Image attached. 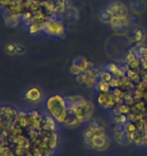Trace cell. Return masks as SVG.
Here are the masks:
<instances>
[{
    "label": "cell",
    "instance_id": "obj_7",
    "mask_svg": "<svg viewBox=\"0 0 147 156\" xmlns=\"http://www.w3.org/2000/svg\"><path fill=\"white\" fill-rule=\"evenodd\" d=\"M97 102L106 110H113L118 105L112 90L109 92H99L97 95Z\"/></svg>",
    "mask_w": 147,
    "mask_h": 156
},
{
    "label": "cell",
    "instance_id": "obj_15",
    "mask_svg": "<svg viewBox=\"0 0 147 156\" xmlns=\"http://www.w3.org/2000/svg\"><path fill=\"white\" fill-rule=\"evenodd\" d=\"M128 138H129L131 143H134L136 145H144L145 140H144V132L137 130L135 132L128 134Z\"/></svg>",
    "mask_w": 147,
    "mask_h": 156
},
{
    "label": "cell",
    "instance_id": "obj_30",
    "mask_svg": "<svg viewBox=\"0 0 147 156\" xmlns=\"http://www.w3.org/2000/svg\"><path fill=\"white\" fill-rule=\"evenodd\" d=\"M128 122V115H114V123L115 125L124 126Z\"/></svg>",
    "mask_w": 147,
    "mask_h": 156
},
{
    "label": "cell",
    "instance_id": "obj_46",
    "mask_svg": "<svg viewBox=\"0 0 147 156\" xmlns=\"http://www.w3.org/2000/svg\"><path fill=\"white\" fill-rule=\"evenodd\" d=\"M142 101L145 102V104L147 105V90H145L144 92H143V94H142Z\"/></svg>",
    "mask_w": 147,
    "mask_h": 156
},
{
    "label": "cell",
    "instance_id": "obj_23",
    "mask_svg": "<svg viewBox=\"0 0 147 156\" xmlns=\"http://www.w3.org/2000/svg\"><path fill=\"white\" fill-rule=\"evenodd\" d=\"M95 88L98 92H109V91H111V89H112L109 82H105V81L100 80V79H98V81H97Z\"/></svg>",
    "mask_w": 147,
    "mask_h": 156
},
{
    "label": "cell",
    "instance_id": "obj_3",
    "mask_svg": "<svg viewBox=\"0 0 147 156\" xmlns=\"http://www.w3.org/2000/svg\"><path fill=\"white\" fill-rule=\"evenodd\" d=\"M84 142L89 149H93V150L100 152L105 151L110 146V138L107 135L106 131L94 134L89 140H85Z\"/></svg>",
    "mask_w": 147,
    "mask_h": 156
},
{
    "label": "cell",
    "instance_id": "obj_9",
    "mask_svg": "<svg viewBox=\"0 0 147 156\" xmlns=\"http://www.w3.org/2000/svg\"><path fill=\"white\" fill-rule=\"evenodd\" d=\"M24 11H25V8H24L23 0H13L11 4L7 8H5L6 14L13 15V16L21 17V15L24 13Z\"/></svg>",
    "mask_w": 147,
    "mask_h": 156
},
{
    "label": "cell",
    "instance_id": "obj_32",
    "mask_svg": "<svg viewBox=\"0 0 147 156\" xmlns=\"http://www.w3.org/2000/svg\"><path fill=\"white\" fill-rule=\"evenodd\" d=\"M43 24L45 23H32L28 26V30L30 34H36L43 30Z\"/></svg>",
    "mask_w": 147,
    "mask_h": 156
},
{
    "label": "cell",
    "instance_id": "obj_10",
    "mask_svg": "<svg viewBox=\"0 0 147 156\" xmlns=\"http://www.w3.org/2000/svg\"><path fill=\"white\" fill-rule=\"evenodd\" d=\"M113 16H129V10L127 6L122 2H113L106 7Z\"/></svg>",
    "mask_w": 147,
    "mask_h": 156
},
{
    "label": "cell",
    "instance_id": "obj_19",
    "mask_svg": "<svg viewBox=\"0 0 147 156\" xmlns=\"http://www.w3.org/2000/svg\"><path fill=\"white\" fill-rule=\"evenodd\" d=\"M55 121L51 115H45L43 118V123L42 129L49 130V131H55L57 130V125H55Z\"/></svg>",
    "mask_w": 147,
    "mask_h": 156
},
{
    "label": "cell",
    "instance_id": "obj_20",
    "mask_svg": "<svg viewBox=\"0 0 147 156\" xmlns=\"http://www.w3.org/2000/svg\"><path fill=\"white\" fill-rule=\"evenodd\" d=\"M14 123L18 125V126L24 128V129H27V128H28V122H27V113L26 112H23V111L18 112Z\"/></svg>",
    "mask_w": 147,
    "mask_h": 156
},
{
    "label": "cell",
    "instance_id": "obj_21",
    "mask_svg": "<svg viewBox=\"0 0 147 156\" xmlns=\"http://www.w3.org/2000/svg\"><path fill=\"white\" fill-rule=\"evenodd\" d=\"M130 112H131L130 105L125 104V102H120V104H118L113 108L114 115H129Z\"/></svg>",
    "mask_w": 147,
    "mask_h": 156
},
{
    "label": "cell",
    "instance_id": "obj_36",
    "mask_svg": "<svg viewBox=\"0 0 147 156\" xmlns=\"http://www.w3.org/2000/svg\"><path fill=\"white\" fill-rule=\"evenodd\" d=\"M5 51L8 53L9 55H14L16 52V44L9 43L5 46Z\"/></svg>",
    "mask_w": 147,
    "mask_h": 156
},
{
    "label": "cell",
    "instance_id": "obj_49",
    "mask_svg": "<svg viewBox=\"0 0 147 156\" xmlns=\"http://www.w3.org/2000/svg\"><path fill=\"white\" fill-rule=\"evenodd\" d=\"M0 117H1V107H0Z\"/></svg>",
    "mask_w": 147,
    "mask_h": 156
},
{
    "label": "cell",
    "instance_id": "obj_42",
    "mask_svg": "<svg viewBox=\"0 0 147 156\" xmlns=\"http://www.w3.org/2000/svg\"><path fill=\"white\" fill-rule=\"evenodd\" d=\"M12 1H13V0H0V6L4 8H7L12 3Z\"/></svg>",
    "mask_w": 147,
    "mask_h": 156
},
{
    "label": "cell",
    "instance_id": "obj_39",
    "mask_svg": "<svg viewBox=\"0 0 147 156\" xmlns=\"http://www.w3.org/2000/svg\"><path fill=\"white\" fill-rule=\"evenodd\" d=\"M70 72H71L72 74H73V75L78 76V75H80V74H82V73H83V71L81 70L80 68L77 66V65L72 64V66L70 67Z\"/></svg>",
    "mask_w": 147,
    "mask_h": 156
},
{
    "label": "cell",
    "instance_id": "obj_5",
    "mask_svg": "<svg viewBox=\"0 0 147 156\" xmlns=\"http://www.w3.org/2000/svg\"><path fill=\"white\" fill-rule=\"evenodd\" d=\"M18 111L12 105H5L1 107V117H0V126L2 130L7 129L15 122Z\"/></svg>",
    "mask_w": 147,
    "mask_h": 156
},
{
    "label": "cell",
    "instance_id": "obj_6",
    "mask_svg": "<svg viewBox=\"0 0 147 156\" xmlns=\"http://www.w3.org/2000/svg\"><path fill=\"white\" fill-rule=\"evenodd\" d=\"M130 23L129 16H113L109 24L115 33L123 35L129 29Z\"/></svg>",
    "mask_w": 147,
    "mask_h": 156
},
{
    "label": "cell",
    "instance_id": "obj_2",
    "mask_svg": "<svg viewBox=\"0 0 147 156\" xmlns=\"http://www.w3.org/2000/svg\"><path fill=\"white\" fill-rule=\"evenodd\" d=\"M46 110L49 115L55 119L58 123L64 125L68 116V108L65 105V98L61 94L51 95L45 104Z\"/></svg>",
    "mask_w": 147,
    "mask_h": 156
},
{
    "label": "cell",
    "instance_id": "obj_28",
    "mask_svg": "<svg viewBox=\"0 0 147 156\" xmlns=\"http://www.w3.org/2000/svg\"><path fill=\"white\" fill-rule=\"evenodd\" d=\"M55 6H57V14L64 13L68 8L67 0H55Z\"/></svg>",
    "mask_w": 147,
    "mask_h": 156
},
{
    "label": "cell",
    "instance_id": "obj_50",
    "mask_svg": "<svg viewBox=\"0 0 147 156\" xmlns=\"http://www.w3.org/2000/svg\"><path fill=\"white\" fill-rule=\"evenodd\" d=\"M146 127H147V118H146Z\"/></svg>",
    "mask_w": 147,
    "mask_h": 156
},
{
    "label": "cell",
    "instance_id": "obj_51",
    "mask_svg": "<svg viewBox=\"0 0 147 156\" xmlns=\"http://www.w3.org/2000/svg\"><path fill=\"white\" fill-rule=\"evenodd\" d=\"M0 156H4V155H3V154H0Z\"/></svg>",
    "mask_w": 147,
    "mask_h": 156
},
{
    "label": "cell",
    "instance_id": "obj_1",
    "mask_svg": "<svg viewBox=\"0 0 147 156\" xmlns=\"http://www.w3.org/2000/svg\"><path fill=\"white\" fill-rule=\"evenodd\" d=\"M65 105L68 111H72L79 119L81 123L89 121L92 118L94 112V105L87 101L83 96L73 95L65 98Z\"/></svg>",
    "mask_w": 147,
    "mask_h": 156
},
{
    "label": "cell",
    "instance_id": "obj_14",
    "mask_svg": "<svg viewBox=\"0 0 147 156\" xmlns=\"http://www.w3.org/2000/svg\"><path fill=\"white\" fill-rule=\"evenodd\" d=\"M73 64L77 65V66L79 67L80 69L83 71V72L90 71V70H92L94 67H95V65L93 64V62L87 60V59L84 58V57H78V58H76L73 61Z\"/></svg>",
    "mask_w": 147,
    "mask_h": 156
},
{
    "label": "cell",
    "instance_id": "obj_29",
    "mask_svg": "<svg viewBox=\"0 0 147 156\" xmlns=\"http://www.w3.org/2000/svg\"><path fill=\"white\" fill-rule=\"evenodd\" d=\"M126 67L128 68V69H130V70L140 71V70H141V62H140V59L139 58L134 59L132 62L126 64Z\"/></svg>",
    "mask_w": 147,
    "mask_h": 156
},
{
    "label": "cell",
    "instance_id": "obj_43",
    "mask_svg": "<svg viewBox=\"0 0 147 156\" xmlns=\"http://www.w3.org/2000/svg\"><path fill=\"white\" fill-rule=\"evenodd\" d=\"M24 47L22 45H20V44H16V52H15V54H18V55H21L24 53Z\"/></svg>",
    "mask_w": 147,
    "mask_h": 156
},
{
    "label": "cell",
    "instance_id": "obj_8",
    "mask_svg": "<svg viewBox=\"0 0 147 156\" xmlns=\"http://www.w3.org/2000/svg\"><path fill=\"white\" fill-rule=\"evenodd\" d=\"M11 145L12 148L21 147V148H25L27 150H31V147H32V143H31L27 134H23V135H18V136L11 135Z\"/></svg>",
    "mask_w": 147,
    "mask_h": 156
},
{
    "label": "cell",
    "instance_id": "obj_34",
    "mask_svg": "<svg viewBox=\"0 0 147 156\" xmlns=\"http://www.w3.org/2000/svg\"><path fill=\"white\" fill-rule=\"evenodd\" d=\"M124 130H125V132H126L127 135H128V134H131V133L137 131V127H136V125L134 123L128 121L127 123L124 125Z\"/></svg>",
    "mask_w": 147,
    "mask_h": 156
},
{
    "label": "cell",
    "instance_id": "obj_47",
    "mask_svg": "<svg viewBox=\"0 0 147 156\" xmlns=\"http://www.w3.org/2000/svg\"><path fill=\"white\" fill-rule=\"evenodd\" d=\"M144 140H145V144H147V130L144 132Z\"/></svg>",
    "mask_w": 147,
    "mask_h": 156
},
{
    "label": "cell",
    "instance_id": "obj_45",
    "mask_svg": "<svg viewBox=\"0 0 147 156\" xmlns=\"http://www.w3.org/2000/svg\"><path fill=\"white\" fill-rule=\"evenodd\" d=\"M141 62V69L147 70V58H139Z\"/></svg>",
    "mask_w": 147,
    "mask_h": 156
},
{
    "label": "cell",
    "instance_id": "obj_12",
    "mask_svg": "<svg viewBox=\"0 0 147 156\" xmlns=\"http://www.w3.org/2000/svg\"><path fill=\"white\" fill-rule=\"evenodd\" d=\"M105 69L109 71L114 77L117 78H121L126 75V66H121V65L115 63H110L106 66Z\"/></svg>",
    "mask_w": 147,
    "mask_h": 156
},
{
    "label": "cell",
    "instance_id": "obj_26",
    "mask_svg": "<svg viewBox=\"0 0 147 156\" xmlns=\"http://www.w3.org/2000/svg\"><path fill=\"white\" fill-rule=\"evenodd\" d=\"M112 93L114 94V98H115V99H116L117 104H120V102L124 101V98H125V94H126V92H125L123 89H121L120 87L112 89Z\"/></svg>",
    "mask_w": 147,
    "mask_h": 156
},
{
    "label": "cell",
    "instance_id": "obj_27",
    "mask_svg": "<svg viewBox=\"0 0 147 156\" xmlns=\"http://www.w3.org/2000/svg\"><path fill=\"white\" fill-rule=\"evenodd\" d=\"M112 17H113V15L111 14V12L109 11L107 8H105L104 10H102L99 14V20L104 23H110Z\"/></svg>",
    "mask_w": 147,
    "mask_h": 156
},
{
    "label": "cell",
    "instance_id": "obj_41",
    "mask_svg": "<svg viewBox=\"0 0 147 156\" xmlns=\"http://www.w3.org/2000/svg\"><path fill=\"white\" fill-rule=\"evenodd\" d=\"M136 58H138L137 56L134 54L133 52H131V51H129L127 53V55H126V57H125V60H126V64H128V63H130V62H132L134 59H136Z\"/></svg>",
    "mask_w": 147,
    "mask_h": 156
},
{
    "label": "cell",
    "instance_id": "obj_37",
    "mask_svg": "<svg viewBox=\"0 0 147 156\" xmlns=\"http://www.w3.org/2000/svg\"><path fill=\"white\" fill-rule=\"evenodd\" d=\"M31 153H32V156H45L42 149L34 145H32V147H31Z\"/></svg>",
    "mask_w": 147,
    "mask_h": 156
},
{
    "label": "cell",
    "instance_id": "obj_40",
    "mask_svg": "<svg viewBox=\"0 0 147 156\" xmlns=\"http://www.w3.org/2000/svg\"><path fill=\"white\" fill-rule=\"evenodd\" d=\"M109 84H110V87H111L112 89L118 88V87H120V78L113 77L111 79L110 82H109Z\"/></svg>",
    "mask_w": 147,
    "mask_h": 156
},
{
    "label": "cell",
    "instance_id": "obj_13",
    "mask_svg": "<svg viewBox=\"0 0 147 156\" xmlns=\"http://www.w3.org/2000/svg\"><path fill=\"white\" fill-rule=\"evenodd\" d=\"M26 101H28L30 102H37L39 101L42 98V90L37 87H30V88L25 92L24 95Z\"/></svg>",
    "mask_w": 147,
    "mask_h": 156
},
{
    "label": "cell",
    "instance_id": "obj_4",
    "mask_svg": "<svg viewBox=\"0 0 147 156\" xmlns=\"http://www.w3.org/2000/svg\"><path fill=\"white\" fill-rule=\"evenodd\" d=\"M43 32L52 37H62L65 35V24L55 16L48 18L43 24Z\"/></svg>",
    "mask_w": 147,
    "mask_h": 156
},
{
    "label": "cell",
    "instance_id": "obj_44",
    "mask_svg": "<svg viewBox=\"0 0 147 156\" xmlns=\"http://www.w3.org/2000/svg\"><path fill=\"white\" fill-rule=\"evenodd\" d=\"M90 72H91V74H92L93 76H95V77H97V78H98V76H99L100 72H101V70H100L99 68H96V67H94L92 70H90Z\"/></svg>",
    "mask_w": 147,
    "mask_h": 156
},
{
    "label": "cell",
    "instance_id": "obj_31",
    "mask_svg": "<svg viewBox=\"0 0 147 156\" xmlns=\"http://www.w3.org/2000/svg\"><path fill=\"white\" fill-rule=\"evenodd\" d=\"M97 81H98V78L95 77V76H93L92 74H91L90 71H88V77H87L85 85L88 87V88H93V87L96 86Z\"/></svg>",
    "mask_w": 147,
    "mask_h": 156
},
{
    "label": "cell",
    "instance_id": "obj_25",
    "mask_svg": "<svg viewBox=\"0 0 147 156\" xmlns=\"http://www.w3.org/2000/svg\"><path fill=\"white\" fill-rule=\"evenodd\" d=\"M145 38V35H144V32L141 30V29H137L135 32L133 34V42L137 44V46H141V43L144 41Z\"/></svg>",
    "mask_w": 147,
    "mask_h": 156
},
{
    "label": "cell",
    "instance_id": "obj_17",
    "mask_svg": "<svg viewBox=\"0 0 147 156\" xmlns=\"http://www.w3.org/2000/svg\"><path fill=\"white\" fill-rule=\"evenodd\" d=\"M42 140L48 145V147L54 151L55 149L57 148L58 143V135L57 131H52L48 136H46L45 138Z\"/></svg>",
    "mask_w": 147,
    "mask_h": 156
},
{
    "label": "cell",
    "instance_id": "obj_16",
    "mask_svg": "<svg viewBox=\"0 0 147 156\" xmlns=\"http://www.w3.org/2000/svg\"><path fill=\"white\" fill-rule=\"evenodd\" d=\"M81 124L82 123H81L79 119L76 117V115H75L72 111L68 110V116L64 123V126L68 127V128H77V127H79Z\"/></svg>",
    "mask_w": 147,
    "mask_h": 156
},
{
    "label": "cell",
    "instance_id": "obj_48",
    "mask_svg": "<svg viewBox=\"0 0 147 156\" xmlns=\"http://www.w3.org/2000/svg\"><path fill=\"white\" fill-rule=\"evenodd\" d=\"M2 128H1V126H0V140H1V136H2Z\"/></svg>",
    "mask_w": 147,
    "mask_h": 156
},
{
    "label": "cell",
    "instance_id": "obj_35",
    "mask_svg": "<svg viewBox=\"0 0 147 156\" xmlns=\"http://www.w3.org/2000/svg\"><path fill=\"white\" fill-rule=\"evenodd\" d=\"M87 77H88V71H86V72H83L82 74H80V75L76 76L77 83L81 84V85H85V84H86V80H87Z\"/></svg>",
    "mask_w": 147,
    "mask_h": 156
},
{
    "label": "cell",
    "instance_id": "obj_22",
    "mask_svg": "<svg viewBox=\"0 0 147 156\" xmlns=\"http://www.w3.org/2000/svg\"><path fill=\"white\" fill-rule=\"evenodd\" d=\"M126 66V65H125ZM126 76L129 78V79L132 81L133 84H138L139 82H141L142 79H141V75H140V72L139 71H134V70H130L128 69L126 67Z\"/></svg>",
    "mask_w": 147,
    "mask_h": 156
},
{
    "label": "cell",
    "instance_id": "obj_33",
    "mask_svg": "<svg viewBox=\"0 0 147 156\" xmlns=\"http://www.w3.org/2000/svg\"><path fill=\"white\" fill-rule=\"evenodd\" d=\"M114 76L112 75V74L109 72V71H107V70L105 69V70H101V72H100L99 76H98V79L105 81V82H110L111 79Z\"/></svg>",
    "mask_w": 147,
    "mask_h": 156
},
{
    "label": "cell",
    "instance_id": "obj_38",
    "mask_svg": "<svg viewBox=\"0 0 147 156\" xmlns=\"http://www.w3.org/2000/svg\"><path fill=\"white\" fill-rule=\"evenodd\" d=\"M138 47V58H147V47L137 46Z\"/></svg>",
    "mask_w": 147,
    "mask_h": 156
},
{
    "label": "cell",
    "instance_id": "obj_18",
    "mask_svg": "<svg viewBox=\"0 0 147 156\" xmlns=\"http://www.w3.org/2000/svg\"><path fill=\"white\" fill-rule=\"evenodd\" d=\"M120 88L123 89L125 92H132L135 88V84L132 83L126 75L120 78Z\"/></svg>",
    "mask_w": 147,
    "mask_h": 156
},
{
    "label": "cell",
    "instance_id": "obj_24",
    "mask_svg": "<svg viewBox=\"0 0 147 156\" xmlns=\"http://www.w3.org/2000/svg\"><path fill=\"white\" fill-rule=\"evenodd\" d=\"M20 18L19 16H13V15H8L6 14V17H5V23L6 26L9 27H15L18 26L20 21Z\"/></svg>",
    "mask_w": 147,
    "mask_h": 156
},
{
    "label": "cell",
    "instance_id": "obj_11",
    "mask_svg": "<svg viewBox=\"0 0 147 156\" xmlns=\"http://www.w3.org/2000/svg\"><path fill=\"white\" fill-rule=\"evenodd\" d=\"M113 135L114 139L116 140V142L118 144L126 146L130 144V140L128 138L127 133L125 132L124 126H120V125H115V127L113 128Z\"/></svg>",
    "mask_w": 147,
    "mask_h": 156
}]
</instances>
